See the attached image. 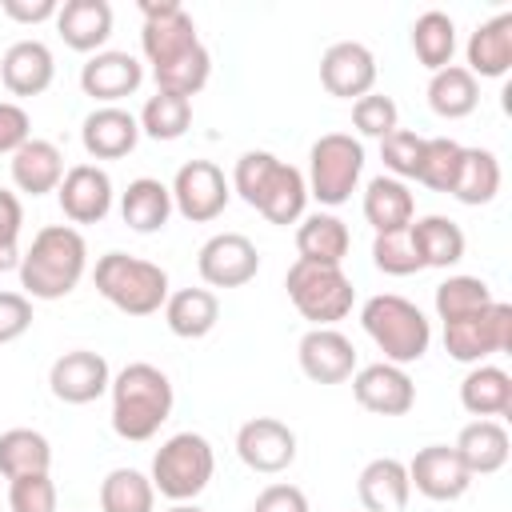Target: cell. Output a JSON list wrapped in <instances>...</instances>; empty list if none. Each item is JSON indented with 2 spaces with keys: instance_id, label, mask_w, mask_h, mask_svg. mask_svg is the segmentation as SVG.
Listing matches in <instances>:
<instances>
[{
  "instance_id": "cell-1",
  "label": "cell",
  "mask_w": 512,
  "mask_h": 512,
  "mask_svg": "<svg viewBox=\"0 0 512 512\" xmlns=\"http://www.w3.org/2000/svg\"><path fill=\"white\" fill-rule=\"evenodd\" d=\"M232 192L256 208L268 224H296L304 216V204H308V184H304V172L284 164L280 156L264 152V148H252L236 160L232 168Z\"/></svg>"
},
{
  "instance_id": "cell-2",
  "label": "cell",
  "mask_w": 512,
  "mask_h": 512,
  "mask_svg": "<svg viewBox=\"0 0 512 512\" xmlns=\"http://www.w3.org/2000/svg\"><path fill=\"white\" fill-rule=\"evenodd\" d=\"M88 268V244L72 224H48L20 252V288L28 300H64Z\"/></svg>"
},
{
  "instance_id": "cell-3",
  "label": "cell",
  "mask_w": 512,
  "mask_h": 512,
  "mask_svg": "<svg viewBox=\"0 0 512 512\" xmlns=\"http://www.w3.org/2000/svg\"><path fill=\"white\" fill-rule=\"evenodd\" d=\"M112 432L120 440H152L160 432V424L172 416V404H176V392H172V380L148 364V360H136V364H124L112 384Z\"/></svg>"
},
{
  "instance_id": "cell-4",
  "label": "cell",
  "mask_w": 512,
  "mask_h": 512,
  "mask_svg": "<svg viewBox=\"0 0 512 512\" xmlns=\"http://www.w3.org/2000/svg\"><path fill=\"white\" fill-rule=\"evenodd\" d=\"M360 328L384 352V360L400 364V368L424 360V352L432 344V320L412 300H404L396 292L368 296L364 308H360Z\"/></svg>"
},
{
  "instance_id": "cell-5",
  "label": "cell",
  "mask_w": 512,
  "mask_h": 512,
  "mask_svg": "<svg viewBox=\"0 0 512 512\" xmlns=\"http://www.w3.org/2000/svg\"><path fill=\"white\" fill-rule=\"evenodd\" d=\"M96 292L124 316H152L168 300V272L128 252H104L92 272Z\"/></svg>"
},
{
  "instance_id": "cell-6",
  "label": "cell",
  "mask_w": 512,
  "mask_h": 512,
  "mask_svg": "<svg viewBox=\"0 0 512 512\" xmlns=\"http://www.w3.org/2000/svg\"><path fill=\"white\" fill-rule=\"evenodd\" d=\"M212 472H216V452H212L208 436H200V432H176V436H168L156 448L148 480H152V488L164 500L192 504L208 488Z\"/></svg>"
},
{
  "instance_id": "cell-7",
  "label": "cell",
  "mask_w": 512,
  "mask_h": 512,
  "mask_svg": "<svg viewBox=\"0 0 512 512\" xmlns=\"http://www.w3.org/2000/svg\"><path fill=\"white\" fill-rule=\"evenodd\" d=\"M284 288L292 308L312 320V328H336V320H344L356 304V288L344 276V268L332 264H312V260H296L284 272Z\"/></svg>"
},
{
  "instance_id": "cell-8",
  "label": "cell",
  "mask_w": 512,
  "mask_h": 512,
  "mask_svg": "<svg viewBox=\"0 0 512 512\" xmlns=\"http://www.w3.org/2000/svg\"><path fill=\"white\" fill-rule=\"evenodd\" d=\"M364 172V144L352 132H324L312 148H308V196H316L328 208H340L344 200H352L356 184Z\"/></svg>"
},
{
  "instance_id": "cell-9",
  "label": "cell",
  "mask_w": 512,
  "mask_h": 512,
  "mask_svg": "<svg viewBox=\"0 0 512 512\" xmlns=\"http://www.w3.org/2000/svg\"><path fill=\"white\" fill-rule=\"evenodd\" d=\"M512 348V304L492 300L484 312L468 320L444 324V352L460 364H484L496 352Z\"/></svg>"
},
{
  "instance_id": "cell-10",
  "label": "cell",
  "mask_w": 512,
  "mask_h": 512,
  "mask_svg": "<svg viewBox=\"0 0 512 512\" xmlns=\"http://www.w3.org/2000/svg\"><path fill=\"white\" fill-rule=\"evenodd\" d=\"M140 12H144L140 48H144V60L152 68H164V64L180 60L184 52H192L200 44L196 20L184 12V4H176V0H144Z\"/></svg>"
},
{
  "instance_id": "cell-11",
  "label": "cell",
  "mask_w": 512,
  "mask_h": 512,
  "mask_svg": "<svg viewBox=\"0 0 512 512\" xmlns=\"http://www.w3.org/2000/svg\"><path fill=\"white\" fill-rule=\"evenodd\" d=\"M168 192H172V212H180L192 224L216 220L228 208V200H232V184L224 180V172L212 160H188V164H180Z\"/></svg>"
},
{
  "instance_id": "cell-12",
  "label": "cell",
  "mask_w": 512,
  "mask_h": 512,
  "mask_svg": "<svg viewBox=\"0 0 512 512\" xmlns=\"http://www.w3.org/2000/svg\"><path fill=\"white\" fill-rule=\"evenodd\" d=\"M196 272L208 288H244L260 272V252L244 232H216L200 244Z\"/></svg>"
},
{
  "instance_id": "cell-13",
  "label": "cell",
  "mask_w": 512,
  "mask_h": 512,
  "mask_svg": "<svg viewBox=\"0 0 512 512\" xmlns=\"http://www.w3.org/2000/svg\"><path fill=\"white\" fill-rule=\"evenodd\" d=\"M236 456L260 476H276L296 460V432L276 416H252L236 432Z\"/></svg>"
},
{
  "instance_id": "cell-14",
  "label": "cell",
  "mask_w": 512,
  "mask_h": 512,
  "mask_svg": "<svg viewBox=\"0 0 512 512\" xmlns=\"http://www.w3.org/2000/svg\"><path fill=\"white\" fill-rule=\"evenodd\" d=\"M108 384H112V368L92 348H72L56 356L48 368V388L60 404H92L108 392Z\"/></svg>"
},
{
  "instance_id": "cell-15",
  "label": "cell",
  "mask_w": 512,
  "mask_h": 512,
  "mask_svg": "<svg viewBox=\"0 0 512 512\" xmlns=\"http://www.w3.org/2000/svg\"><path fill=\"white\" fill-rule=\"evenodd\" d=\"M352 396L372 416H404L416 404V384L400 364L376 360L352 372Z\"/></svg>"
},
{
  "instance_id": "cell-16",
  "label": "cell",
  "mask_w": 512,
  "mask_h": 512,
  "mask_svg": "<svg viewBox=\"0 0 512 512\" xmlns=\"http://www.w3.org/2000/svg\"><path fill=\"white\" fill-rule=\"evenodd\" d=\"M320 84L328 96L360 100L376 88V56L360 40H336L320 56Z\"/></svg>"
},
{
  "instance_id": "cell-17",
  "label": "cell",
  "mask_w": 512,
  "mask_h": 512,
  "mask_svg": "<svg viewBox=\"0 0 512 512\" xmlns=\"http://www.w3.org/2000/svg\"><path fill=\"white\" fill-rule=\"evenodd\" d=\"M404 468H408V484H412L420 496L436 500V504L460 500V496L472 488V472L464 468V460H460L456 448H448V444H428V448H420Z\"/></svg>"
},
{
  "instance_id": "cell-18",
  "label": "cell",
  "mask_w": 512,
  "mask_h": 512,
  "mask_svg": "<svg viewBox=\"0 0 512 512\" xmlns=\"http://www.w3.org/2000/svg\"><path fill=\"white\" fill-rule=\"evenodd\" d=\"M112 176L100 168V164H72L56 188V200H60V212L64 220L76 228V224H100L108 212H112Z\"/></svg>"
},
{
  "instance_id": "cell-19",
  "label": "cell",
  "mask_w": 512,
  "mask_h": 512,
  "mask_svg": "<svg viewBox=\"0 0 512 512\" xmlns=\"http://www.w3.org/2000/svg\"><path fill=\"white\" fill-rule=\"evenodd\" d=\"M296 360L312 384H344L356 372V348L340 328H308L296 344Z\"/></svg>"
},
{
  "instance_id": "cell-20",
  "label": "cell",
  "mask_w": 512,
  "mask_h": 512,
  "mask_svg": "<svg viewBox=\"0 0 512 512\" xmlns=\"http://www.w3.org/2000/svg\"><path fill=\"white\" fill-rule=\"evenodd\" d=\"M140 84H144V64H140L132 52H120V48H104V52L88 56L84 68H80V88H84V96H92L100 108H104V104H120V100L132 96Z\"/></svg>"
},
{
  "instance_id": "cell-21",
  "label": "cell",
  "mask_w": 512,
  "mask_h": 512,
  "mask_svg": "<svg viewBox=\"0 0 512 512\" xmlns=\"http://www.w3.org/2000/svg\"><path fill=\"white\" fill-rule=\"evenodd\" d=\"M80 144L92 160H120L140 144V120L120 104L92 108L80 124Z\"/></svg>"
},
{
  "instance_id": "cell-22",
  "label": "cell",
  "mask_w": 512,
  "mask_h": 512,
  "mask_svg": "<svg viewBox=\"0 0 512 512\" xmlns=\"http://www.w3.org/2000/svg\"><path fill=\"white\" fill-rule=\"evenodd\" d=\"M56 32L72 52H104L112 36V4L108 0H64L56 12Z\"/></svg>"
},
{
  "instance_id": "cell-23",
  "label": "cell",
  "mask_w": 512,
  "mask_h": 512,
  "mask_svg": "<svg viewBox=\"0 0 512 512\" xmlns=\"http://www.w3.org/2000/svg\"><path fill=\"white\" fill-rule=\"evenodd\" d=\"M468 72L476 80H500L512 68V12H496L492 20L476 24V32L464 44Z\"/></svg>"
},
{
  "instance_id": "cell-24",
  "label": "cell",
  "mask_w": 512,
  "mask_h": 512,
  "mask_svg": "<svg viewBox=\"0 0 512 512\" xmlns=\"http://www.w3.org/2000/svg\"><path fill=\"white\" fill-rule=\"evenodd\" d=\"M56 76V56L44 40H16L0 60V80L12 96H40Z\"/></svg>"
},
{
  "instance_id": "cell-25",
  "label": "cell",
  "mask_w": 512,
  "mask_h": 512,
  "mask_svg": "<svg viewBox=\"0 0 512 512\" xmlns=\"http://www.w3.org/2000/svg\"><path fill=\"white\" fill-rule=\"evenodd\" d=\"M8 172H12V184L16 192H28V196H44V192H56L60 180H64V152L52 144V140H24L12 160H8Z\"/></svg>"
},
{
  "instance_id": "cell-26",
  "label": "cell",
  "mask_w": 512,
  "mask_h": 512,
  "mask_svg": "<svg viewBox=\"0 0 512 512\" xmlns=\"http://www.w3.org/2000/svg\"><path fill=\"white\" fill-rule=\"evenodd\" d=\"M452 448H456V456L464 460V468L476 480V476H492V472H500L508 464L512 436H508V428L500 420H472V424L460 428Z\"/></svg>"
},
{
  "instance_id": "cell-27",
  "label": "cell",
  "mask_w": 512,
  "mask_h": 512,
  "mask_svg": "<svg viewBox=\"0 0 512 512\" xmlns=\"http://www.w3.org/2000/svg\"><path fill=\"white\" fill-rule=\"evenodd\" d=\"M356 492H360V504L368 512H400L408 504V496H412L404 460H396V456L368 460L360 468V476H356Z\"/></svg>"
},
{
  "instance_id": "cell-28",
  "label": "cell",
  "mask_w": 512,
  "mask_h": 512,
  "mask_svg": "<svg viewBox=\"0 0 512 512\" xmlns=\"http://www.w3.org/2000/svg\"><path fill=\"white\" fill-rule=\"evenodd\" d=\"M352 248V232L340 216L332 212H312V216H300V228H296V260H312V264H332L340 268L344 256Z\"/></svg>"
},
{
  "instance_id": "cell-29",
  "label": "cell",
  "mask_w": 512,
  "mask_h": 512,
  "mask_svg": "<svg viewBox=\"0 0 512 512\" xmlns=\"http://www.w3.org/2000/svg\"><path fill=\"white\" fill-rule=\"evenodd\" d=\"M216 320H220V300L212 288H180V292H168L164 300V324L180 340L208 336Z\"/></svg>"
},
{
  "instance_id": "cell-30",
  "label": "cell",
  "mask_w": 512,
  "mask_h": 512,
  "mask_svg": "<svg viewBox=\"0 0 512 512\" xmlns=\"http://www.w3.org/2000/svg\"><path fill=\"white\" fill-rule=\"evenodd\" d=\"M460 404L476 420H496L512 412V376L496 364H472V372L460 380Z\"/></svg>"
},
{
  "instance_id": "cell-31",
  "label": "cell",
  "mask_w": 512,
  "mask_h": 512,
  "mask_svg": "<svg viewBox=\"0 0 512 512\" xmlns=\"http://www.w3.org/2000/svg\"><path fill=\"white\" fill-rule=\"evenodd\" d=\"M364 220L372 232H396L416 220V200L404 180L396 176H372L364 188Z\"/></svg>"
},
{
  "instance_id": "cell-32",
  "label": "cell",
  "mask_w": 512,
  "mask_h": 512,
  "mask_svg": "<svg viewBox=\"0 0 512 512\" xmlns=\"http://www.w3.org/2000/svg\"><path fill=\"white\" fill-rule=\"evenodd\" d=\"M168 216H172V192H168L164 180L140 176V180H132V184L120 192V220H124L132 232H140V236L160 232V228L168 224Z\"/></svg>"
},
{
  "instance_id": "cell-33",
  "label": "cell",
  "mask_w": 512,
  "mask_h": 512,
  "mask_svg": "<svg viewBox=\"0 0 512 512\" xmlns=\"http://www.w3.org/2000/svg\"><path fill=\"white\" fill-rule=\"evenodd\" d=\"M480 104V80L464 64H448L428 80V108L440 120H464Z\"/></svg>"
},
{
  "instance_id": "cell-34",
  "label": "cell",
  "mask_w": 512,
  "mask_h": 512,
  "mask_svg": "<svg viewBox=\"0 0 512 512\" xmlns=\"http://www.w3.org/2000/svg\"><path fill=\"white\" fill-rule=\"evenodd\" d=\"M412 228V240H416V252H420V264L424 268H452L464 260V228L448 216H420L408 224Z\"/></svg>"
},
{
  "instance_id": "cell-35",
  "label": "cell",
  "mask_w": 512,
  "mask_h": 512,
  "mask_svg": "<svg viewBox=\"0 0 512 512\" xmlns=\"http://www.w3.org/2000/svg\"><path fill=\"white\" fill-rule=\"evenodd\" d=\"M496 192H500V160H496V152L492 148H464L448 196H456L468 208H480V204H492Z\"/></svg>"
},
{
  "instance_id": "cell-36",
  "label": "cell",
  "mask_w": 512,
  "mask_h": 512,
  "mask_svg": "<svg viewBox=\"0 0 512 512\" xmlns=\"http://www.w3.org/2000/svg\"><path fill=\"white\" fill-rule=\"evenodd\" d=\"M412 52L428 72H440L456 56V20L440 8H428L412 20Z\"/></svg>"
},
{
  "instance_id": "cell-37",
  "label": "cell",
  "mask_w": 512,
  "mask_h": 512,
  "mask_svg": "<svg viewBox=\"0 0 512 512\" xmlns=\"http://www.w3.org/2000/svg\"><path fill=\"white\" fill-rule=\"evenodd\" d=\"M48 468H52V444H48L44 432H36V428H8V432H0V476L4 480L48 472Z\"/></svg>"
},
{
  "instance_id": "cell-38",
  "label": "cell",
  "mask_w": 512,
  "mask_h": 512,
  "mask_svg": "<svg viewBox=\"0 0 512 512\" xmlns=\"http://www.w3.org/2000/svg\"><path fill=\"white\" fill-rule=\"evenodd\" d=\"M156 488L136 468H112L100 480V512H152Z\"/></svg>"
},
{
  "instance_id": "cell-39",
  "label": "cell",
  "mask_w": 512,
  "mask_h": 512,
  "mask_svg": "<svg viewBox=\"0 0 512 512\" xmlns=\"http://www.w3.org/2000/svg\"><path fill=\"white\" fill-rule=\"evenodd\" d=\"M492 300H496V296H492L488 280H480V276H464V272H460V276H448L444 284H436V316H440L444 324L468 320V316L484 312Z\"/></svg>"
},
{
  "instance_id": "cell-40",
  "label": "cell",
  "mask_w": 512,
  "mask_h": 512,
  "mask_svg": "<svg viewBox=\"0 0 512 512\" xmlns=\"http://www.w3.org/2000/svg\"><path fill=\"white\" fill-rule=\"evenodd\" d=\"M140 136H152V140H180L192 124V100L184 96H172V92H156L144 100L140 108Z\"/></svg>"
},
{
  "instance_id": "cell-41",
  "label": "cell",
  "mask_w": 512,
  "mask_h": 512,
  "mask_svg": "<svg viewBox=\"0 0 512 512\" xmlns=\"http://www.w3.org/2000/svg\"><path fill=\"white\" fill-rule=\"evenodd\" d=\"M212 76V56L204 44H196L192 52H184L180 60L164 64V68H152V80H156V92H172V96H184L192 100Z\"/></svg>"
},
{
  "instance_id": "cell-42",
  "label": "cell",
  "mask_w": 512,
  "mask_h": 512,
  "mask_svg": "<svg viewBox=\"0 0 512 512\" xmlns=\"http://www.w3.org/2000/svg\"><path fill=\"white\" fill-rule=\"evenodd\" d=\"M460 156H464V144L452 140V136H432V140H424V156H420L416 180H420L424 188H432V192H452Z\"/></svg>"
},
{
  "instance_id": "cell-43",
  "label": "cell",
  "mask_w": 512,
  "mask_h": 512,
  "mask_svg": "<svg viewBox=\"0 0 512 512\" xmlns=\"http://www.w3.org/2000/svg\"><path fill=\"white\" fill-rule=\"evenodd\" d=\"M372 264L388 276H412L420 272V252L412 240V228H396V232H376L372 240Z\"/></svg>"
},
{
  "instance_id": "cell-44",
  "label": "cell",
  "mask_w": 512,
  "mask_h": 512,
  "mask_svg": "<svg viewBox=\"0 0 512 512\" xmlns=\"http://www.w3.org/2000/svg\"><path fill=\"white\" fill-rule=\"evenodd\" d=\"M352 128L360 136H372V140H384L388 132L400 128V108L392 96L384 92H368L360 100H352Z\"/></svg>"
},
{
  "instance_id": "cell-45",
  "label": "cell",
  "mask_w": 512,
  "mask_h": 512,
  "mask_svg": "<svg viewBox=\"0 0 512 512\" xmlns=\"http://www.w3.org/2000/svg\"><path fill=\"white\" fill-rule=\"evenodd\" d=\"M420 156H424V136H416L408 128H396L380 140V160H384L388 176H396V180H416Z\"/></svg>"
},
{
  "instance_id": "cell-46",
  "label": "cell",
  "mask_w": 512,
  "mask_h": 512,
  "mask_svg": "<svg viewBox=\"0 0 512 512\" xmlns=\"http://www.w3.org/2000/svg\"><path fill=\"white\" fill-rule=\"evenodd\" d=\"M8 508L12 512H56V484L48 472L8 480Z\"/></svg>"
},
{
  "instance_id": "cell-47",
  "label": "cell",
  "mask_w": 512,
  "mask_h": 512,
  "mask_svg": "<svg viewBox=\"0 0 512 512\" xmlns=\"http://www.w3.org/2000/svg\"><path fill=\"white\" fill-rule=\"evenodd\" d=\"M20 224H24L20 196L0 188V272L20 268Z\"/></svg>"
},
{
  "instance_id": "cell-48",
  "label": "cell",
  "mask_w": 512,
  "mask_h": 512,
  "mask_svg": "<svg viewBox=\"0 0 512 512\" xmlns=\"http://www.w3.org/2000/svg\"><path fill=\"white\" fill-rule=\"evenodd\" d=\"M32 328V300L24 292H0V344L20 340Z\"/></svg>"
},
{
  "instance_id": "cell-49",
  "label": "cell",
  "mask_w": 512,
  "mask_h": 512,
  "mask_svg": "<svg viewBox=\"0 0 512 512\" xmlns=\"http://www.w3.org/2000/svg\"><path fill=\"white\" fill-rule=\"evenodd\" d=\"M24 140H32V120L20 104L0 100V156H12Z\"/></svg>"
},
{
  "instance_id": "cell-50",
  "label": "cell",
  "mask_w": 512,
  "mask_h": 512,
  "mask_svg": "<svg viewBox=\"0 0 512 512\" xmlns=\"http://www.w3.org/2000/svg\"><path fill=\"white\" fill-rule=\"evenodd\" d=\"M252 512H308V496L296 484H268L252 500Z\"/></svg>"
},
{
  "instance_id": "cell-51",
  "label": "cell",
  "mask_w": 512,
  "mask_h": 512,
  "mask_svg": "<svg viewBox=\"0 0 512 512\" xmlns=\"http://www.w3.org/2000/svg\"><path fill=\"white\" fill-rule=\"evenodd\" d=\"M0 12L16 24H44V20H56L60 4L56 0H0Z\"/></svg>"
},
{
  "instance_id": "cell-52",
  "label": "cell",
  "mask_w": 512,
  "mask_h": 512,
  "mask_svg": "<svg viewBox=\"0 0 512 512\" xmlns=\"http://www.w3.org/2000/svg\"><path fill=\"white\" fill-rule=\"evenodd\" d=\"M168 512H204V508H196V504H172Z\"/></svg>"
}]
</instances>
